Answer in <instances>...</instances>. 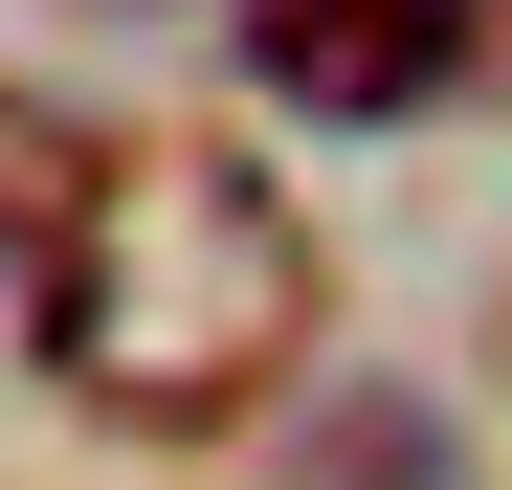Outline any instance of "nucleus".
Instances as JSON below:
<instances>
[{"mask_svg": "<svg viewBox=\"0 0 512 490\" xmlns=\"http://www.w3.org/2000/svg\"><path fill=\"white\" fill-rule=\"evenodd\" d=\"M23 335L45 379L134 446H223L245 401L312 357V223L245 179L223 134H156V156H90V201L45 223L23 268Z\"/></svg>", "mask_w": 512, "mask_h": 490, "instance_id": "nucleus-1", "label": "nucleus"}, {"mask_svg": "<svg viewBox=\"0 0 512 490\" xmlns=\"http://www.w3.org/2000/svg\"><path fill=\"white\" fill-rule=\"evenodd\" d=\"M268 112H446L490 67V0H245Z\"/></svg>", "mask_w": 512, "mask_h": 490, "instance_id": "nucleus-2", "label": "nucleus"}, {"mask_svg": "<svg viewBox=\"0 0 512 490\" xmlns=\"http://www.w3.org/2000/svg\"><path fill=\"white\" fill-rule=\"evenodd\" d=\"M67 201H90V156H67V112H45V90H0V245H45Z\"/></svg>", "mask_w": 512, "mask_h": 490, "instance_id": "nucleus-3", "label": "nucleus"}]
</instances>
